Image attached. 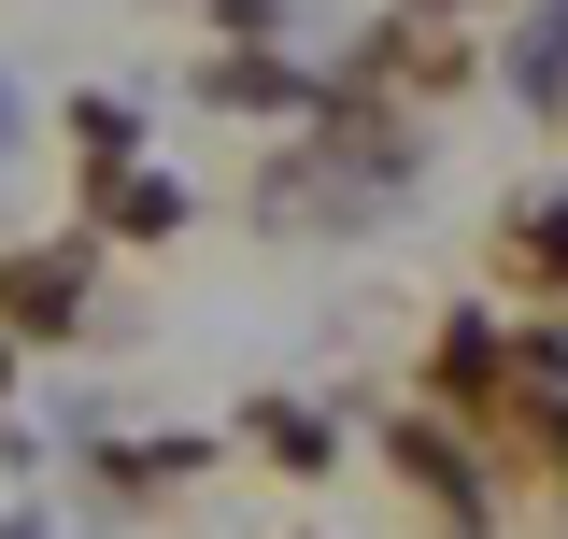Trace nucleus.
<instances>
[{
  "mask_svg": "<svg viewBox=\"0 0 568 539\" xmlns=\"http://www.w3.org/2000/svg\"><path fill=\"white\" fill-rule=\"evenodd\" d=\"M555 58H568V0L540 14V29H526V85H555Z\"/></svg>",
  "mask_w": 568,
  "mask_h": 539,
  "instance_id": "obj_1",
  "label": "nucleus"
},
{
  "mask_svg": "<svg viewBox=\"0 0 568 539\" xmlns=\"http://www.w3.org/2000/svg\"><path fill=\"white\" fill-rule=\"evenodd\" d=\"M540 256H555V270H568V213H540Z\"/></svg>",
  "mask_w": 568,
  "mask_h": 539,
  "instance_id": "obj_2",
  "label": "nucleus"
}]
</instances>
